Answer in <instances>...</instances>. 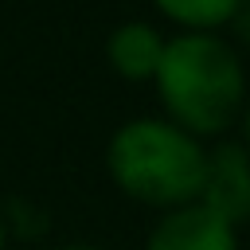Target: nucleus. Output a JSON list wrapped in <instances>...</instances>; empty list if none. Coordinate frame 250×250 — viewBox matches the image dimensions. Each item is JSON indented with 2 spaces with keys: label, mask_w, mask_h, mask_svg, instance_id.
Masks as SVG:
<instances>
[{
  "label": "nucleus",
  "mask_w": 250,
  "mask_h": 250,
  "mask_svg": "<svg viewBox=\"0 0 250 250\" xmlns=\"http://www.w3.org/2000/svg\"><path fill=\"white\" fill-rule=\"evenodd\" d=\"M59 250H98L94 242H66V246H59Z\"/></svg>",
  "instance_id": "9d476101"
},
{
  "label": "nucleus",
  "mask_w": 250,
  "mask_h": 250,
  "mask_svg": "<svg viewBox=\"0 0 250 250\" xmlns=\"http://www.w3.org/2000/svg\"><path fill=\"white\" fill-rule=\"evenodd\" d=\"M160 117L199 141H219L238 125L250 94L246 62L219 31H176L164 39L156 74Z\"/></svg>",
  "instance_id": "f257e3e1"
},
{
  "label": "nucleus",
  "mask_w": 250,
  "mask_h": 250,
  "mask_svg": "<svg viewBox=\"0 0 250 250\" xmlns=\"http://www.w3.org/2000/svg\"><path fill=\"white\" fill-rule=\"evenodd\" d=\"M195 203L215 211L238 230L250 223V152L238 141L219 137L203 152V176H199Z\"/></svg>",
  "instance_id": "7ed1b4c3"
},
{
  "label": "nucleus",
  "mask_w": 250,
  "mask_h": 250,
  "mask_svg": "<svg viewBox=\"0 0 250 250\" xmlns=\"http://www.w3.org/2000/svg\"><path fill=\"white\" fill-rule=\"evenodd\" d=\"M234 129H238V137H234V141L250 152V94H246V105H242V113H238V125H234Z\"/></svg>",
  "instance_id": "6e6552de"
},
{
  "label": "nucleus",
  "mask_w": 250,
  "mask_h": 250,
  "mask_svg": "<svg viewBox=\"0 0 250 250\" xmlns=\"http://www.w3.org/2000/svg\"><path fill=\"white\" fill-rule=\"evenodd\" d=\"M145 250H238V227L199 203H184L160 211L145 238Z\"/></svg>",
  "instance_id": "20e7f679"
},
{
  "label": "nucleus",
  "mask_w": 250,
  "mask_h": 250,
  "mask_svg": "<svg viewBox=\"0 0 250 250\" xmlns=\"http://www.w3.org/2000/svg\"><path fill=\"white\" fill-rule=\"evenodd\" d=\"M164 39L168 35L152 20H121L105 35V62L125 82H152Z\"/></svg>",
  "instance_id": "39448f33"
},
{
  "label": "nucleus",
  "mask_w": 250,
  "mask_h": 250,
  "mask_svg": "<svg viewBox=\"0 0 250 250\" xmlns=\"http://www.w3.org/2000/svg\"><path fill=\"white\" fill-rule=\"evenodd\" d=\"M227 27H234L238 43H246V47H250V0H242V4H238V12L230 16V23H227Z\"/></svg>",
  "instance_id": "0eeeda50"
},
{
  "label": "nucleus",
  "mask_w": 250,
  "mask_h": 250,
  "mask_svg": "<svg viewBox=\"0 0 250 250\" xmlns=\"http://www.w3.org/2000/svg\"><path fill=\"white\" fill-rule=\"evenodd\" d=\"M0 250H8V223H4V207H0Z\"/></svg>",
  "instance_id": "1a4fd4ad"
},
{
  "label": "nucleus",
  "mask_w": 250,
  "mask_h": 250,
  "mask_svg": "<svg viewBox=\"0 0 250 250\" xmlns=\"http://www.w3.org/2000/svg\"><path fill=\"white\" fill-rule=\"evenodd\" d=\"M207 145L160 113L121 121L105 141V172L113 188L145 207L172 211L195 203Z\"/></svg>",
  "instance_id": "f03ea898"
},
{
  "label": "nucleus",
  "mask_w": 250,
  "mask_h": 250,
  "mask_svg": "<svg viewBox=\"0 0 250 250\" xmlns=\"http://www.w3.org/2000/svg\"><path fill=\"white\" fill-rule=\"evenodd\" d=\"M242 0H152L160 20L180 31H223Z\"/></svg>",
  "instance_id": "423d86ee"
}]
</instances>
